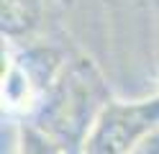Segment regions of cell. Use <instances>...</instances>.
I'll return each instance as SVG.
<instances>
[{
    "label": "cell",
    "mask_w": 159,
    "mask_h": 154,
    "mask_svg": "<svg viewBox=\"0 0 159 154\" xmlns=\"http://www.w3.org/2000/svg\"><path fill=\"white\" fill-rule=\"evenodd\" d=\"M100 82L90 80V64L82 62L77 67L64 69V75L46 92V100L39 113V126L52 136H62L67 141H82L100 116L105 103L98 100Z\"/></svg>",
    "instance_id": "obj_1"
},
{
    "label": "cell",
    "mask_w": 159,
    "mask_h": 154,
    "mask_svg": "<svg viewBox=\"0 0 159 154\" xmlns=\"http://www.w3.org/2000/svg\"><path fill=\"white\" fill-rule=\"evenodd\" d=\"M159 131V92L141 100H108L82 141V154H131Z\"/></svg>",
    "instance_id": "obj_2"
},
{
    "label": "cell",
    "mask_w": 159,
    "mask_h": 154,
    "mask_svg": "<svg viewBox=\"0 0 159 154\" xmlns=\"http://www.w3.org/2000/svg\"><path fill=\"white\" fill-rule=\"evenodd\" d=\"M39 0H3V31L21 34L36 23Z\"/></svg>",
    "instance_id": "obj_3"
},
{
    "label": "cell",
    "mask_w": 159,
    "mask_h": 154,
    "mask_svg": "<svg viewBox=\"0 0 159 154\" xmlns=\"http://www.w3.org/2000/svg\"><path fill=\"white\" fill-rule=\"evenodd\" d=\"M131 154H159V131H154L152 136H146Z\"/></svg>",
    "instance_id": "obj_4"
}]
</instances>
